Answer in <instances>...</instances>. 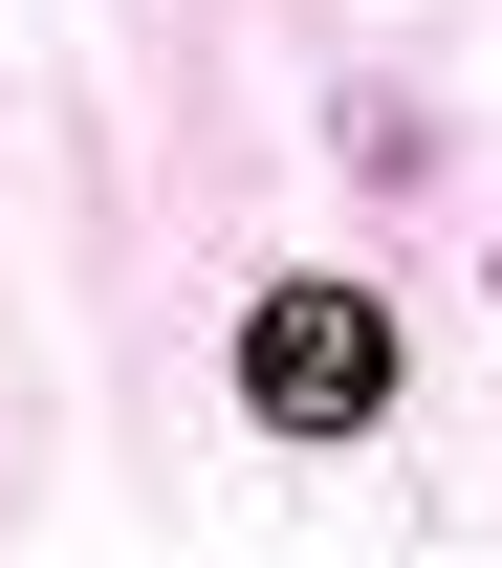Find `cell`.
<instances>
[{"instance_id":"6da1fadb","label":"cell","mask_w":502,"mask_h":568,"mask_svg":"<svg viewBox=\"0 0 502 568\" xmlns=\"http://www.w3.org/2000/svg\"><path fill=\"white\" fill-rule=\"evenodd\" d=\"M240 394L285 437H350L371 394H393V306L371 284H263V328H240Z\"/></svg>"}]
</instances>
